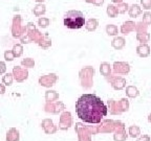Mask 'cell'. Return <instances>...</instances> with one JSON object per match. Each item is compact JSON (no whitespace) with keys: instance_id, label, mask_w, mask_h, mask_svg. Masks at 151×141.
Listing matches in <instances>:
<instances>
[{"instance_id":"cell-1","label":"cell","mask_w":151,"mask_h":141,"mask_svg":"<svg viewBox=\"0 0 151 141\" xmlns=\"http://www.w3.org/2000/svg\"><path fill=\"white\" fill-rule=\"evenodd\" d=\"M76 112L82 121L99 123L107 115V107L94 94H83L76 103Z\"/></svg>"},{"instance_id":"cell-4","label":"cell","mask_w":151,"mask_h":141,"mask_svg":"<svg viewBox=\"0 0 151 141\" xmlns=\"http://www.w3.org/2000/svg\"><path fill=\"white\" fill-rule=\"evenodd\" d=\"M48 24H50V20L48 19H45V18L39 19V25L42 26V27H46Z\"/></svg>"},{"instance_id":"cell-2","label":"cell","mask_w":151,"mask_h":141,"mask_svg":"<svg viewBox=\"0 0 151 141\" xmlns=\"http://www.w3.org/2000/svg\"><path fill=\"white\" fill-rule=\"evenodd\" d=\"M85 23L84 16L79 11H69L64 17V25L70 29H79Z\"/></svg>"},{"instance_id":"cell-3","label":"cell","mask_w":151,"mask_h":141,"mask_svg":"<svg viewBox=\"0 0 151 141\" xmlns=\"http://www.w3.org/2000/svg\"><path fill=\"white\" fill-rule=\"evenodd\" d=\"M107 31H108L109 35H116V31H118V29H116V27L114 25L110 24V25L107 26Z\"/></svg>"}]
</instances>
